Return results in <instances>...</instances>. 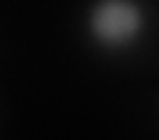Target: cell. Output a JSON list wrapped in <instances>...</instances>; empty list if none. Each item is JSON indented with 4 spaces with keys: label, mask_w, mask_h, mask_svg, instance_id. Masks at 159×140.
I'll use <instances>...</instances> for the list:
<instances>
[{
    "label": "cell",
    "mask_w": 159,
    "mask_h": 140,
    "mask_svg": "<svg viewBox=\"0 0 159 140\" xmlns=\"http://www.w3.org/2000/svg\"><path fill=\"white\" fill-rule=\"evenodd\" d=\"M88 40L103 53H127L148 32L143 0H93L85 11Z\"/></svg>",
    "instance_id": "1"
}]
</instances>
